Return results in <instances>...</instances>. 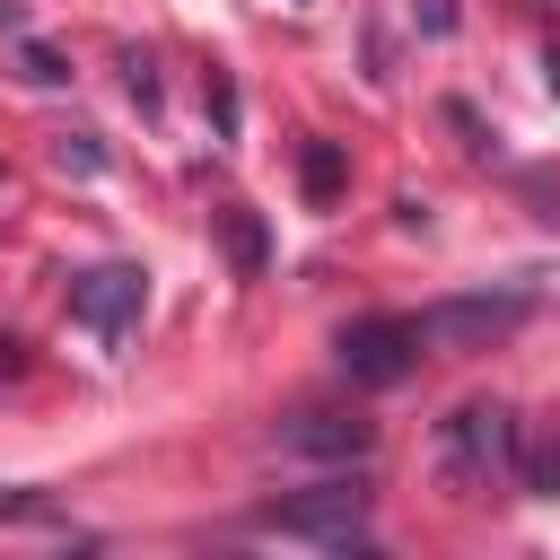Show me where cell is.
<instances>
[{
  "mask_svg": "<svg viewBox=\"0 0 560 560\" xmlns=\"http://www.w3.org/2000/svg\"><path fill=\"white\" fill-rule=\"evenodd\" d=\"M516 455H525V420L490 394L455 402L438 420V481L446 499H490V490H516Z\"/></svg>",
  "mask_w": 560,
  "mask_h": 560,
  "instance_id": "1",
  "label": "cell"
},
{
  "mask_svg": "<svg viewBox=\"0 0 560 560\" xmlns=\"http://www.w3.org/2000/svg\"><path fill=\"white\" fill-rule=\"evenodd\" d=\"M332 359H341V376L350 385H402L411 368H420V324L411 315H359V324H341L332 332Z\"/></svg>",
  "mask_w": 560,
  "mask_h": 560,
  "instance_id": "4",
  "label": "cell"
},
{
  "mask_svg": "<svg viewBox=\"0 0 560 560\" xmlns=\"http://www.w3.org/2000/svg\"><path fill=\"white\" fill-rule=\"evenodd\" d=\"M201 105H210V131H219V140H236V114H245V105H236V79H228V70H210V79H201Z\"/></svg>",
  "mask_w": 560,
  "mask_h": 560,
  "instance_id": "10",
  "label": "cell"
},
{
  "mask_svg": "<svg viewBox=\"0 0 560 560\" xmlns=\"http://www.w3.org/2000/svg\"><path fill=\"white\" fill-rule=\"evenodd\" d=\"M9 508H18V499H0V516H9Z\"/></svg>",
  "mask_w": 560,
  "mask_h": 560,
  "instance_id": "15",
  "label": "cell"
},
{
  "mask_svg": "<svg viewBox=\"0 0 560 560\" xmlns=\"http://www.w3.org/2000/svg\"><path fill=\"white\" fill-rule=\"evenodd\" d=\"M516 481H525L534 499H560V438H542V446H525V455H516Z\"/></svg>",
  "mask_w": 560,
  "mask_h": 560,
  "instance_id": "9",
  "label": "cell"
},
{
  "mask_svg": "<svg viewBox=\"0 0 560 560\" xmlns=\"http://www.w3.org/2000/svg\"><path fill=\"white\" fill-rule=\"evenodd\" d=\"M376 446V429L359 411H289L280 420V455H306V464H359Z\"/></svg>",
  "mask_w": 560,
  "mask_h": 560,
  "instance_id": "6",
  "label": "cell"
},
{
  "mask_svg": "<svg viewBox=\"0 0 560 560\" xmlns=\"http://www.w3.org/2000/svg\"><path fill=\"white\" fill-rule=\"evenodd\" d=\"M52 158H61V166H79V175H96V166H105V149H96V140H88V131H70V140H61V149H52Z\"/></svg>",
  "mask_w": 560,
  "mask_h": 560,
  "instance_id": "13",
  "label": "cell"
},
{
  "mask_svg": "<svg viewBox=\"0 0 560 560\" xmlns=\"http://www.w3.org/2000/svg\"><path fill=\"white\" fill-rule=\"evenodd\" d=\"M245 525L271 534V542H306V551H368V542H376V534H368V490H359L350 472H332V481H315V490H298V499H271V508H254Z\"/></svg>",
  "mask_w": 560,
  "mask_h": 560,
  "instance_id": "2",
  "label": "cell"
},
{
  "mask_svg": "<svg viewBox=\"0 0 560 560\" xmlns=\"http://www.w3.org/2000/svg\"><path fill=\"white\" fill-rule=\"evenodd\" d=\"M298 184H306V201H315V210H332V201H341V184H350L341 149H332V140H306V149H298Z\"/></svg>",
  "mask_w": 560,
  "mask_h": 560,
  "instance_id": "7",
  "label": "cell"
},
{
  "mask_svg": "<svg viewBox=\"0 0 560 560\" xmlns=\"http://www.w3.org/2000/svg\"><path fill=\"white\" fill-rule=\"evenodd\" d=\"M411 18H420L429 35H455V0H411Z\"/></svg>",
  "mask_w": 560,
  "mask_h": 560,
  "instance_id": "14",
  "label": "cell"
},
{
  "mask_svg": "<svg viewBox=\"0 0 560 560\" xmlns=\"http://www.w3.org/2000/svg\"><path fill=\"white\" fill-rule=\"evenodd\" d=\"M18 70H26L35 88H61V79H70V61H61L52 44H18Z\"/></svg>",
  "mask_w": 560,
  "mask_h": 560,
  "instance_id": "11",
  "label": "cell"
},
{
  "mask_svg": "<svg viewBox=\"0 0 560 560\" xmlns=\"http://www.w3.org/2000/svg\"><path fill=\"white\" fill-rule=\"evenodd\" d=\"M525 315H534L525 289H481V298H438V306H420L411 324H420L429 350H499Z\"/></svg>",
  "mask_w": 560,
  "mask_h": 560,
  "instance_id": "3",
  "label": "cell"
},
{
  "mask_svg": "<svg viewBox=\"0 0 560 560\" xmlns=\"http://www.w3.org/2000/svg\"><path fill=\"white\" fill-rule=\"evenodd\" d=\"M219 236H228L236 271H245V280H262V262H271V245H262V219H254V210H219Z\"/></svg>",
  "mask_w": 560,
  "mask_h": 560,
  "instance_id": "8",
  "label": "cell"
},
{
  "mask_svg": "<svg viewBox=\"0 0 560 560\" xmlns=\"http://www.w3.org/2000/svg\"><path fill=\"white\" fill-rule=\"evenodd\" d=\"M140 306H149L140 262H96V271H70V315H79L105 350H122V341L140 332Z\"/></svg>",
  "mask_w": 560,
  "mask_h": 560,
  "instance_id": "5",
  "label": "cell"
},
{
  "mask_svg": "<svg viewBox=\"0 0 560 560\" xmlns=\"http://www.w3.org/2000/svg\"><path fill=\"white\" fill-rule=\"evenodd\" d=\"M122 79H131V105L149 114V105H158V61H149V52H131V61H122Z\"/></svg>",
  "mask_w": 560,
  "mask_h": 560,
  "instance_id": "12",
  "label": "cell"
}]
</instances>
